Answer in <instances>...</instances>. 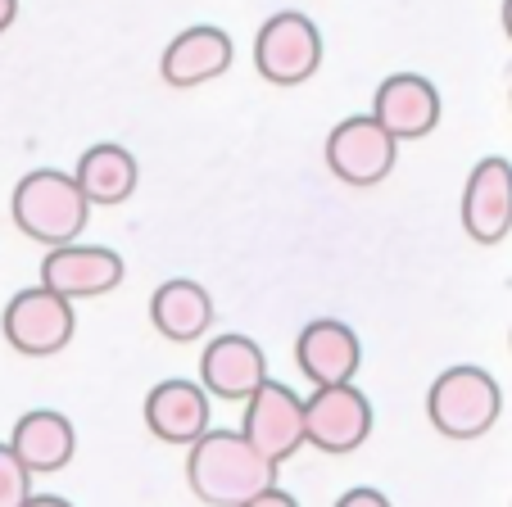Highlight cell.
Wrapping results in <instances>:
<instances>
[{"label": "cell", "instance_id": "6da1fadb", "mask_svg": "<svg viewBox=\"0 0 512 507\" xmlns=\"http://www.w3.org/2000/svg\"><path fill=\"white\" fill-rule=\"evenodd\" d=\"M186 485L209 507H241L277 485V462L263 458L241 431H204L186 458Z\"/></svg>", "mask_w": 512, "mask_h": 507}, {"label": "cell", "instance_id": "7a4b0ae2", "mask_svg": "<svg viewBox=\"0 0 512 507\" xmlns=\"http://www.w3.org/2000/svg\"><path fill=\"white\" fill-rule=\"evenodd\" d=\"M14 227L23 231L37 245H68L78 240L82 227L91 222V204L82 195V186L73 182V173H59V168H32L19 186H14Z\"/></svg>", "mask_w": 512, "mask_h": 507}, {"label": "cell", "instance_id": "3957f363", "mask_svg": "<svg viewBox=\"0 0 512 507\" xmlns=\"http://www.w3.org/2000/svg\"><path fill=\"white\" fill-rule=\"evenodd\" d=\"M503 412V390L485 367L458 363L426 390V417L445 440H481Z\"/></svg>", "mask_w": 512, "mask_h": 507}, {"label": "cell", "instance_id": "277c9868", "mask_svg": "<svg viewBox=\"0 0 512 507\" xmlns=\"http://www.w3.org/2000/svg\"><path fill=\"white\" fill-rule=\"evenodd\" d=\"M322 64V32L313 28L309 14L281 10L254 37V68L272 87H300Z\"/></svg>", "mask_w": 512, "mask_h": 507}, {"label": "cell", "instance_id": "5b68a950", "mask_svg": "<svg viewBox=\"0 0 512 507\" xmlns=\"http://www.w3.org/2000/svg\"><path fill=\"white\" fill-rule=\"evenodd\" d=\"M0 331H5L10 349H19V354L50 358V354H59V349H68V340L78 331L73 299L55 295V290H46V286H28L5 304Z\"/></svg>", "mask_w": 512, "mask_h": 507}, {"label": "cell", "instance_id": "8992f818", "mask_svg": "<svg viewBox=\"0 0 512 507\" xmlns=\"http://www.w3.org/2000/svg\"><path fill=\"white\" fill-rule=\"evenodd\" d=\"M399 159V141L372 114H354L331 127L327 136V168L345 186H377L390 177Z\"/></svg>", "mask_w": 512, "mask_h": 507}, {"label": "cell", "instance_id": "52a82bcc", "mask_svg": "<svg viewBox=\"0 0 512 507\" xmlns=\"http://www.w3.org/2000/svg\"><path fill=\"white\" fill-rule=\"evenodd\" d=\"M372 435V403L354 381L318 385L313 399H304V444H318L322 453H354Z\"/></svg>", "mask_w": 512, "mask_h": 507}, {"label": "cell", "instance_id": "ba28073f", "mask_svg": "<svg viewBox=\"0 0 512 507\" xmlns=\"http://www.w3.org/2000/svg\"><path fill=\"white\" fill-rule=\"evenodd\" d=\"M241 435L263 453L268 462H286L304 449V399L286 390L281 381H263L245 399V426Z\"/></svg>", "mask_w": 512, "mask_h": 507}, {"label": "cell", "instance_id": "9c48e42d", "mask_svg": "<svg viewBox=\"0 0 512 507\" xmlns=\"http://www.w3.org/2000/svg\"><path fill=\"white\" fill-rule=\"evenodd\" d=\"M123 277H127V263L105 245H78V240H68V245H55L46 259H41V286L64 299L109 295Z\"/></svg>", "mask_w": 512, "mask_h": 507}, {"label": "cell", "instance_id": "30bf717a", "mask_svg": "<svg viewBox=\"0 0 512 507\" xmlns=\"http://www.w3.org/2000/svg\"><path fill=\"white\" fill-rule=\"evenodd\" d=\"M463 231L476 245H499L512 231V163L490 154L463 186Z\"/></svg>", "mask_w": 512, "mask_h": 507}, {"label": "cell", "instance_id": "8fae6325", "mask_svg": "<svg viewBox=\"0 0 512 507\" xmlns=\"http://www.w3.org/2000/svg\"><path fill=\"white\" fill-rule=\"evenodd\" d=\"M372 118L386 127L395 141H422L440 123V91L422 73H395L386 77L372 96Z\"/></svg>", "mask_w": 512, "mask_h": 507}, {"label": "cell", "instance_id": "7c38bea8", "mask_svg": "<svg viewBox=\"0 0 512 507\" xmlns=\"http://www.w3.org/2000/svg\"><path fill=\"white\" fill-rule=\"evenodd\" d=\"M200 381L204 394L227 403H245L263 381H268V358L250 335H213L200 358Z\"/></svg>", "mask_w": 512, "mask_h": 507}, {"label": "cell", "instance_id": "4fadbf2b", "mask_svg": "<svg viewBox=\"0 0 512 507\" xmlns=\"http://www.w3.org/2000/svg\"><path fill=\"white\" fill-rule=\"evenodd\" d=\"M295 363L313 385H345L354 381L358 363H363V345H358V335L345 322L318 317L295 340Z\"/></svg>", "mask_w": 512, "mask_h": 507}, {"label": "cell", "instance_id": "5bb4252c", "mask_svg": "<svg viewBox=\"0 0 512 507\" xmlns=\"http://www.w3.org/2000/svg\"><path fill=\"white\" fill-rule=\"evenodd\" d=\"M232 37L223 28H186L168 41L164 59H159V73H164L168 87L186 91V87H200V82H213V77H223L232 68Z\"/></svg>", "mask_w": 512, "mask_h": 507}, {"label": "cell", "instance_id": "9a60e30c", "mask_svg": "<svg viewBox=\"0 0 512 507\" xmlns=\"http://www.w3.org/2000/svg\"><path fill=\"white\" fill-rule=\"evenodd\" d=\"M145 426L164 444H195L209 431V394L195 381H159L145 394Z\"/></svg>", "mask_w": 512, "mask_h": 507}, {"label": "cell", "instance_id": "2e32d148", "mask_svg": "<svg viewBox=\"0 0 512 507\" xmlns=\"http://www.w3.org/2000/svg\"><path fill=\"white\" fill-rule=\"evenodd\" d=\"M10 449L32 476H50V471H64L73 462L78 435H73V421L64 412L37 408L28 417H19V426L10 435Z\"/></svg>", "mask_w": 512, "mask_h": 507}, {"label": "cell", "instance_id": "e0dca14e", "mask_svg": "<svg viewBox=\"0 0 512 507\" xmlns=\"http://www.w3.org/2000/svg\"><path fill=\"white\" fill-rule=\"evenodd\" d=\"M150 322L164 340L173 345H191L200 340L204 331L213 326V299L200 281H186V277H173L150 295Z\"/></svg>", "mask_w": 512, "mask_h": 507}, {"label": "cell", "instance_id": "ac0fdd59", "mask_svg": "<svg viewBox=\"0 0 512 507\" xmlns=\"http://www.w3.org/2000/svg\"><path fill=\"white\" fill-rule=\"evenodd\" d=\"M136 177H141V168H136L132 150H123V145H114V141H100V145H91V150H82L73 182L82 186L87 204L114 209V204H123L127 195L136 191Z\"/></svg>", "mask_w": 512, "mask_h": 507}, {"label": "cell", "instance_id": "d6986e66", "mask_svg": "<svg viewBox=\"0 0 512 507\" xmlns=\"http://www.w3.org/2000/svg\"><path fill=\"white\" fill-rule=\"evenodd\" d=\"M32 494V471L14 458L10 444H0V507H23Z\"/></svg>", "mask_w": 512, "mask_h": 507}, {"label": "cell", "instance_id": "ffe728a7", "mask_svg": "<svg viewBox=\"0 0 512 507\" xmlns=\"http://www.w3.org/2000/svg\"><path fill=\"white\" fill-rule=\"evenodd\" d=\"M241 507H300L295 503V494H286V489H277V485H268L263 494H254V498H245Z\"/></svg>", "mask_w": 512, "mask_h": 507}, {"label": "cell", "instance_id": "44dd1931", "mask_svg": "<svg viewBox=\"0 0 512 507\" xmlns=\"http://www.w3.org/2000/svg\"><path fill=\"white\" fill-rule=\"evenodd\" d=\"M336 507H390V498L381 489H349Z\"/></svg>", "mask_w": 512, "mask_h": 507}, {"label": "cell", "instance_id": "7402d4cb", "mask_svg": "<svg viewBox=\"0 0 512 507\" xmlns=\"http://www.w3.org/2000/svg\"><path fill=\"white\" fill-rule=\"evenodd\" d=\"M23 507H73L68 498H59V494H28L23 498Z\"/></svg>", "mask_w": 512, "mask_h": 507}, {"label": "cell", "instance_id": "603a6c76", "mask_svg": "<svg viewBox=\"0 0 512 507\" xmlns=\"http://www.w3.org/2000/svg\"><path fill=\"white\" fill-rule=\"evenodd\" d=\"M14 19H19V0H0V32L10 28Z\"/></svg>", "mask_w": 512, "mask_h": 507}, {"label": "cell", "instance_id": "cb8c5ba5", "mask_svg": "<svg viewBox=\"0 0 512 507\" xmlns=\"http://www.w3.org/2000/svg\"><path fill=\"white\" fill-rule=\"evenodd\" d=\"M503 32H508V41H512V0H503Z\"/></svg>", "mask_w": 512, "mask_h": 507}]
</instances>
